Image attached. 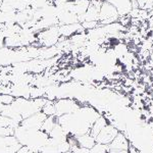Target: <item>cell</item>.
I'll list each match as a JSON object with an SVG mask.
<instances>
[{
  "label": "cell",
  "instance_id": "2",
  "mask_svg": "<svg viewBox=\"0 0 153 153\" xmlns=\"http://www.w3.org/2000/svg\"><path fill=\"white\" fill-rule=\"evenodd\" d=\"M120 14L114 6L111 3L107 1H103L99 9V18H98V22L99 25H109L115 22H118L120 19Z\"/></svg>",
  "mask_w": 153,
  "mask_h": 153
},
{
  "label": "cell",
  "instance_id": "21",
  "mask_svg": "<svg viewBox=\"0 0 153 153\" xmlns=\"http://www.w3.org/2000/svg\"><path fill=\"white\" fill-rule=\"evenodd\" d=\"M71 151L73 153H89L90 152V149L82 147L80 145H76V146H73L71 148Z\"/></svg>",
  "mask_w": 153,
  "mask_h": 153
},
{
  "label": "cell",
  "instance_id": "23",
  "mask_svg": "<svg viewBox=\"0 0 153 153\" xmlns=\"http://www.w3.org/2000/svg\"><path fill=\"white\" fill-rule=\"evenodd\" d=\"M4 40H5V37L3 35V32L0 30V48L4 47Z\"/></svg>",
  "mask_w": 153,
  "mask_h": 153
},
{
  "label": "cell",
  "instance_id": "25",
  "mask_svg": "<svg viewBox=\"0 0 153 153\" xmlns=\"http://www.w3.org/2000/svg\"><path fill=\"white\" fill-rule=\"evenodd\" d=\"M3 104H1V103H0V108H1V109H2V108H3Z\"/></svg>",
  "mask_w": 153,
  "mask_h": 153
},
{
  "label": "cell",
  "instance_id": "9",
  "mask_svg": "<svg viewBox=\"0 0 153 153\" xmlns=\"http://www.w3.org/2000/svg\"><path fill=\"white\" fill-rule=\"evenodd\" d=\"M31 87L30 84H12L10 86V94L14 98L23 97V98H31Z\"/></svg>",
  "mask_w": 153,
  "mask_h": 153
},
{
  "label": "cell",
  "instance_id": "22",
  "mask_svg": "<svg viewBox=\"0 0 153 153\" xmlns=\"http://www.w3.org/2000/svg\"><path fill=\"white\" fill-rule=\"evenodd\" d=\"M128 152L129 153H141L139 151V149H138L134 144H131V142H130L129 148H128Z\"/></svg>",
  "mask_w": 153,
  "mask_h": 153
},
{
  "label": "cell",
  "instance_id": "17",
  "mask_svg": "<svg viewBox=\"0 0 153 153\" xmlns=\"http://www.w3.org/2000/svg\"><path fill=\"white\" fill-rule=\"evenodd\" d=\"M108 145L100 144V143H96V144L90 149L89 153H107L108 152Z\"/></svg>",
  "mask_w": 153,
  "mask_h": 153
},
{
  "label": "cell",
  "instance_id": "19",
  "mask_svg": "<svg viewBox=\"0 0 153 153\" xmlns=\"http://www.w3.org/2000/svg\"><path fill=\"white\" fill-rule=\"evenodd\" d=\"M82 27L83 29L85 30V31H88V30H92L96 28V27L99 26V22H96V21H92V22H83L82 24Z\"/></svg>",
  "mask_w": 153,
  "mask_h": 153
},
{
  "label": "cell",
  "instance_id": "6",
  "mask_svg": "<svg viewBox=\"0 0 153 153\" xmlns=\"http://www.w3.org/2000/svg\"><path fill=\"white\" fill-rule=\"evenodd\" d=\"M120 133L117 128L111 124H107L100 131V133L96 136L95 140L96 143H100V144L108 145L111 143V141L117 137V135Z\"/></svg>",
  "mask_w": 153,
  "mask_h": 153
},
{
  "label": "cell",
  "instance_id": "16",
  "mask_svg": "<svg viewBox=\"0 0 153 153\" xmlns=\"http://www.w3.org/2000/svg\"><path fill=\"white\" fill-rule=\"evenodd\" d=\"M42 112L44 114H46L47 117H50V115H55L56 113V109H55V104H54L53 100H47V102L45 103V105L42 107Z\"/></svg>",
  "mask_w": 153,
  "mask_h": 153
},
{
  "label": "cell",
  "instance_id": "8",
  "mask_svg": "<svg viewBox=\"0 0 153 153\" xmlns=\"http://www.w3.org/2000/svg\"><path fill=\"white\" fill-rule=\"evenodd\" d=\"M130 145V140L127 136L125 135V133L120 132L117 135V137L112 140L110 144H108V149L109 150H128Z\"/></svg>",
  "mask_w": 153,
  "mask_h": 153
},
{
  "label": "cell",
  "instance_id": "26",
  "mask_svg": "<svg viewBox=\"0 0 153 153\" xmlns=\"http://www.w3.org/2000/svg\"><path fill=\"white\" fill-rule=\"evenodd\" d=\"M1 3H2V0H0V5H1Z\"/></svg>",
  "mask_w": 153,
  "mask_h": 153
},
{
  "label": "cell",
  "instance_id": "3",
  "mask_svg": "<svg viewBox=\"0 0 153 153\" xmlns=\"http://www.w3.org/2000/svg\"><path fill=\"white\" fill-rule=\"evenodd\" d=\"M54 104H55L56 109V117L76 112L81 107L80 103L75 99H71V98H59L56 101H54Z\"/></svg>",
  "mask_w": 153,
  "mask_h": 153
},
{
  "label": "cell",
  "instance_id": "12",
  "mask_svg": "<svg viewBox=\"0 0 153 153\" xmlns=\"http://www.w3.org/2000/svg\"><path fill=\"white\" fill-rule=\"evenodd\" d=\"M107 124H109V122H108L107 118H106L105 117H103V115H100V117H98L94 123H93L89 134H90L91 136H93L94 138H96V136L99 134L100 131L102 130Z\"/></svg>",
  "mask_w": 153,
  "mask_h": 153
},
{
  "label": "cell",
  "instance_id": "14",
  "mask_svg": "<svg viewBox=\"0 0 153 153\" xmlns=\"http://www.w3.org/2000/svg\"><path fill=\"white\" fill-rule=\"evenodd\" d=\"M4 46H5V47H8V48H13V49L23 47L21 37H19V34L6 37L5 40H4Z\"/></svg>",
  "mask_w": 153,
  "mask_h": 153
},
{
  "label": "cell",
  "instance_id": "13",
  "mask_svg": "<svg viewBox=\"0 0 153 153\" xmlns=\"http://www.w3.org/2000/svg\"><path fill=\"white\" fill-rule=\"evenodd\" d=\"M76 141H78V144L80 145V146L88 148V149H91V148L96 144L95 138L93 137V136H91L89 133L76 136Z\"/></svg>",
  "mask_w": 153,
  "mask_h": 153
},
{
  "label": "cell",
  "instance_id": "5",
  "mask_svg": "<svg viewBox=\"0 0 153 153\" xmlns=\"http://www.w3.org/2000/svg\"><path fill=\"white\" fill-rule=\"evenodd\" d=\"M22 147L19 140L12 136H0V153H16Z\"/></svg>",
  "mask_w": 153,
  "mask_h": 153
},
{
  "label": "cell",
  "instance_id": "18",
  "mask_svg": "<svg viewBox=\"0 0 153 153\" xmlns=\"http://www.w3.org/2000/svg\"><path fill=\"white\" fill-rule=\"evenodd\" d=\"M14 100V97L11 94H0V103L3 105H9Z\"/></svg>",
  "mask_w": 153,
  "mask_h": 153
},
{
  "label": "cell",
  "instance_id": "24",
  "mask_svg": "<svg viewBox=\"0 0 153 153\" xmlns=\"http://www.w3.org/2000/svg\"><path fill=\"white\" fill-rule=\"evenodd\" d=\"M107 153H129L128 150H118V151H115V150H108Z\"/></svg>",
  "mask_w": 153,
  "mask_h": 153
},
{
  "label": "cell",
  "instance_id": "20",
  "mask_svg": "<svg viewBox=\"0 0 153 153\" xmlns=\"http://www.w3.org/2000/svg\"><path fill=\"white\" fill-rule=\"evenodd\" d=\"M14 133V129L11 127H0V136H12Z\"/></svg>",
  "mask_w": 153,
  "mask_h": 153
},
{
  "label": "cell",
  "instance_id": "10",
  "mask_svg": "<svg viewBox=\"0 0 153 153\" xmlns=\"http://www.w3.org/2000/svg\"><path fill=\"white\" fill-rule=\"evenodd\" d=\"M104 1L111 3L117 8L120 16H129V13L133 9L132 0H104Z\"/></svg>",
  "mask_w": 153,
  "mask_h": 153
},
{
  "label": "cell",
  "instance_id": "4",
  "mask_svg": "<svg viewBox=\"0 0 153 153\" xmlns=\"http://www.w3.org/2000/svg\"><path fill=\"white\" fill-rule=\"evenodd\" d=\"M32 0H2L0 10L3 12L22 11L31 6Z\"/></svg>",
  "mask_w": 153,
  "mask_h": 153
},
{
  "label": "cell",
  "instance_id": "15",
  "mask_svg": "<svg viewBox=\"0 0 153 153\" xmlns=\"http://www.w3.org/2000/svg\"><path fill=\"white\" fill-rule=\"evenodd\" d=\"M56 124H57V117H56V115H50V117H47L41 126V131H43V132L46 133V134H49Z\"/></svg>",
  "mask_w": 153,
  "mask_h": 153
},
{
  "label": "cell",
  "instance_id": "7",
  "mask_svg": "<svg viewBox=\"0 0 153 153\" xmlns=\"http://www.w3.org/2000/svg\"><path fill=\"white\" fill-rule=\"evenodd\" d=\"M47 115L44 114L42 111H39L31 117L25 118L21 123V126H23L25 129H34V130H41V126Z\"/></svg>",
  "mask_w": 153,
  "mask_h": 153
},
{
  "label": "cell",
  "instance_id": "27",
  "mask_svg": "<svg viewBox=\"0 0 153 153\" xmlns=\"http://www.w3.org/2000/svg\"><path fill=\"white\" fill-rule=\"evenodd\" d=\"M1 111H2V109H1V108H0V113H1Z\"/></svg>",
  "mask_w": 153,
  "mask_h": 153
},
{
  "label": "cell",
  "instance_id": "1",
  "mask_svg": "<svg viewBox=\"0 0 153 153\" xmlns=\"http://www.w3.org/2000/svg\"><path fill=\"white\" fill-rule=\"evenodd\" d=\"M37 41L39 42L41 46L43 47H51V46H55L60 38V34H59L58 25L57 26L50 27L48 29L42 30L38 32L36 36Z\"/></svg>",
  "mask_w": 153,
  "mask_h": 153
},
{
  "label": "cell",
  "instance_id": "11",
  "mask_svg": "<svg viewBox=\"0 0 153 153\" xmlns=\"http://www.w3.org/2000/svg\"><path fill=\"white\" fill-rule=\"evenodd\" d=\"M58 29H59L60 36L65 37V38H70L73 35H75L76 33L85 31L80 23L70 24V25H58Z\"/></svg>",
  "mask_w": 153,
  "mask_h": 153
}]
</instances>
